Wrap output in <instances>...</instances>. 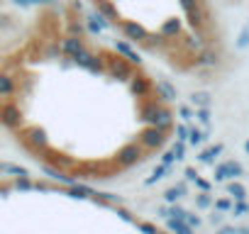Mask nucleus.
Masks as SVG:
<instances>
[{
    "mask_svg": "<svg viewBox=\"0 0 249 234\" xmlns=\"http://www.w3.org/2000/svg\"><path fill=\"white\" fill-rule=\"evenodd\" d=\"M237 47L239 49H244V47H249V25L242 30V34H239V39H237Z\"/></svg>",
    "mask_w": 249,
    "mask_h": 234,
    "instance_id": "34",
    "label": "nucleus"
},
{
    "mask_svg": "<svg viewBox=\"0 0 249 234\" xmlns=\"http://www.w3.org/2000/svg\"><path fill=\"white\" fill-rule=\"evenodd\" d=\"M27 139H30V144L32 147H39V149H44L47 147V132L44 130H39V127H32V130H27Z\"/></svg>",
    "mask_w": 249,
    "mask_h": 234,
    "instance_id": "12",
    "label": "nucleus"
},
{
    "mask_svg": "<svg viewBox=\"0 0 249 234\" xmlns=\"http://www.w3.org/2000/svg\"><path fill=\"white\" fill-rule=\"evenodd\" d=\"M73 61H76V64H78L81 68H86V71H90V73H100V71H103V61H100L98 56H93V54H88L86 49H83V51H81V54H78V56H76Z\"/></svg>",
    "mask_w": 249,
    "mask_h": 234,
    "instance_id": "7",
    "label": "nucleus"
},
{
    "mask_svg": "<svg viewBox=\"0 0 249 234\" xmlns=\"http://www.w3.org/2000/svg\"><path fill=\"white\" fill-rule=\"evenodd\" d=\"M66 195H71V198H93V195H98L93 188H88V185H81V183H73L71 185V190H66Z\"/></svg>",
    "mask_w": 249,
    "mask_h": 234,
    "instance_id": "15",
    "label": "nucleus"
},
{
    "mask_svg": "<svg viewBox=\"0 0 249 234\" xmlns=\"http://www.w3.org/2000/svg\"><path fill=\"white\" fill-rule=\"evenodd\" d=\"M244 151H247V154H249V139H247V142H244Z\"/></svg>",
    "mask_w": 249,
    "mask_h": 234,
    "instance_id": "45",
    "label": "nucleus"
},
{
    "mask_svg": "<svg viewBox=\"0 0 249 234\" xmlns=\"http://www.w3.org/2000/svg\"><path fill=\"white\" fill-rule=\"evenodd\" d=\"M183 195H186V185H183V183H178V185H174V188H169V190L164 193L166 202H176V200L183 198Z\"/></svg>",
    "mask_w": 249,
    "mask_h": 234,
    "instance_id": "22",
    "label": "nucleus"
},
{
    "mask_svg": "<svg viewBox=\"0 0 249 234\" xmlns=\"http://www.w3.org/2000/svg\"><path fill=\"white\" fill-rule=\"evenodd\" d=\"M217 234H234V229L232 227H222V229H217Z\"/></svg>",
    "mask_w": 249,
    "mask_h": 234,
    "instance_id": "44",
    "label": "nucleus"
},
{
    "mask_svg": "<svg viewBox=\"0 0 249 234\" xmlns=\"http://www.w3.org/2000/svg\"><path fill=\"white\" fill-rule=\"evenodd\" d=\"M117 215H120V217H122L124 222H135V217H132V215H130L127 210H124V207H117Z\"/></svg>",
    "mask_w": 249,
    "mask_h": 234,
    "instance_id": "40",
    "label": "nucleus"
},
{
    "mask_svg": "<svg viewBox=\"0 0 249 234\" xmlns=\"http://www.w3.org/2000/svg\"><path fill=\"white\" fill-rule=\"evenodd\" d=\"M196 117H198V120H200L203 125H208V122H210V107H198Z\"/></svg>",
    "mask_w": 249,
    "mask_h": 234,
    "instance_id": "32",
    "label": "nucleus"
},
{
    "mask_svg": "<svg viewBox=\"0 0 249 234\" xmlns=\"http://www.w3.org/2000/svg\"><path fill=\"white\" fill-rule=\"evenodd\" d=\"M154 90H157V95H159L161 100H176V98H178L176 85H174V83H169V81H157Z\"/></svg>",
    "mask_w": 249,
    "mask_h": 234,
    "instance_id": "10",
    "label": "nucleus"
},
{
    "mask_svg": "<svg viewBox=\"0 0 249 234\" xmlns=\"http://www.w3.org/2000/svg\"><path fill=\"white\" fill-rule=\"evenodd\" d=\"M217 154H222V144H215V147H210V149H205V151H200V156H198V161H200V164H213Z\"/></svg>",
    "mask_w": 249,
    "mask_h": 234,
    "instance_id": "17",
    "label": "nucleus"
},
{
    "mask_svg": "<svg viewBox=\"0 0 249 234\" xmlns=\"http://www.w3.org/2000/svg\"><path fill=\"white\" fill-rule=\"evenodd\" d=\"M0 173H3V164H0Z\"/></svg>",
    "mask_w": 249,
    "mask_h": 234,
    "instance_id": "47",
    "label": "nucleus"
},
{
    "mask_svg": "<svg viewBox=\"0 0 249 234\" xmlns=\"http://www.w3.org/2000/svg\"><path fill=\"white\" fill-rule=\"evenodd\" d=\"M188 130H191V127H186V125H178V127H176V139L186 142V139H188Z\"/></svg>",
    "mask_w": 249,
    "mask_h": 234,
    "instance_id": "36",
    "label": "nucleus"
},
{
    "mask_svg": "<svg viewBox=\"0 0 249 234\" xmlns=\"http://www.w3.org/2000/svg\"><path fill=\"white\" fill-rule=\"evenodd\" d=\"M154 127H159V130H164V132L171 127V112H169V110L159 107V115H157V120H154Z\"/></svg>",
    "mask_w": 249,
    "mask_h": 234,
    "instance_id": "16",
    "label": "nucleus"
},
{
    "mask_svg": "<svg viewBox=\"0 0 249 234\" xmlns=\"http://www.w3.org/2000/svg\"><path fill=\"white\" fill-rule=\"evenodd\" d=\"M169 168H171V166H164V164H159V166H157V168L152 171V176H149V178L144 181V185H154L157 181H161V178H164V176L169 173Z\"/></svg>",
    "mask_w": 249,
    "mask_h": 234,
    "instance_id": "21",
    "label": "nucleus"
},
{
    "mask_svg": "<svg viewBox=\"0 0 249 234\" xmlns=\"http://www.w3.org/2000/svg\"><path fill=\"white\" fill-rule=\"evenodd\" d=\"M122 32H124V39H130V42H147L149 39V32L142 25L132 22V20H124L122 22Z\"/></svg>",
    "mask_w": 249,
    "mask_h": 234,
    "instance_id": "5",
    "label": "nucleus"
},
{
    "mask_svg": "<svg viewBox=\"0 0 249 234\" xmlns=\"http://www.w3.org/2000/svg\"><path fill=\"white\" fill-rule=\"evenodd\" d=\"M217 64V56L213 51H203L198 59H196V66H215Z\"/></svg>",
    "mask_w": 249,
    "mask_h": 234,
    "instance_id": "25",
    "label": "nucleus"
},
{
    "mask_svg": "<svg viewBox=\"0 0 249 234\" xmlns=\"http://www.w3.org/2000/svg\"><path fill=\"white\" fill-rule=\"evenodd\" d=\"M140 159H142V147H140V144H124V147L117 151V164L124 166V168L140 164Z\"/></svg>",
    "mask_w": 249,
    "mask_h": 234,
    "instance_id": "3",
    "label": "nucleus"
},
{
    "mask_svg": "<svg viewBox=\"0 0 249 234\" xmlns=\"http://www.w3.org/2000/svg\"><path fill=\"white\" fill-rule=\"evenodd\" d=\"M107 73L117 81H130L132 78V68L127 59H110L107 61Z\"/></svg>",
    "mask_w": 249,
    "mask_h": 234,
    "instance_id": "4",
    "label": "nucleus"
},
{
    "mask_svg": "<svg viewBox=\"0 0 249 234\" xmlns=\"http://www.w3.org/2000/svg\"><path fill=\"white\" fill-rule=\"evenodd\" d=\"M3 171H8V173H13V176H30V171H27L25 166H15V164H5Z\"/></svg>",
    "mask_w": 249,
    "mask_h": 234,
    "instance_id": "28",
    "label": "nucleus"
},
{
    "mask_svg": "<svg viewBox=\"0 0 249 234\" xmlns=\"http://www.w3.org/2000/svg\"><path fill=\"white\" fill-rule=\"evenodd\" d=\"M157 115H159V105H157V102H149V105H144V110H142V120H144L147 125H154Z\"/></svg>",
    "mask_w": 249,
    "mask_h": 234,
    "instance_id": "19",
    "label": "nucleus"
},
{
    "mask_svg": "<svg viewBox=\"0 0 249 234\" xmlns=\"http://www.w3.org/2000/svg\"><path fill=\"white\" fill-rule=\"evenodd\" d=\"M183 222H186V224H191V227H198V224H200V217H196V215H191V212H186V217H183Z\"/></svg>",
    "mask_w": 249,
    "mask_h": 234,
    "instance_id": "38",
    "label": "nucleus"
},
{
    "mask_svg": "<svg viewBox=\"0 0 249 234\" xmlns=\"http://www.w3.org/2000/svg\"><path fill=\"white\" fill-rule=\"evenodd\" d=\"M152 88H154L152 81H149L147 76H142V73H137V76L130 78V90H132V95H137V98H144Z\"/></svg>",
    "mask_w": 249,
    "mask_h": 234,
    "instance_id": "8",
    "label": "nucleus"
},
{
    "mask_svg": "<svg viewBox=\"0 0 249 234\" xmlns=\"http://www.w3.org/2000/svg\"><path fill=\"white\" fill-rule=\"evenodd\" d=\"M15 93V81L8 73H0V95H13Z\"/></svg>",
    "mask_w": 249,
    "mask_h": 234,
    "instance_id": "20",
    "label": "nucleus"
},
{
    "mask_svg": "<svg viewBox=\"0 0 249 234\" xmlns=\"http://www.w3.org/2000/svg\"><path fill=\"white\" fill-rule=\"evenodd\" d=\"M191 100H193V105H198V107H210V93H205V90L193 93Z\"/></svg>",
    "mask_w": 249,
    "mask_h": 234,
    "instance_id": "24",
    "label": "nucleus"
},
{
    "mask_svg": "<svg viewBox=\"0 0 249 234\" xmlns=\"http://www.w3.org/2000/svg\"><path fill=\"white\" fill-rule=\"evenodd\" d=\"M164 142H166V132L154 125H149L140 134V147H144V149H159V147H164Z\"/></svg>",
    "mask_w": 249,
    "mask_h": 234,
    "instance_id": "1",
    "label": "nucleus"
},
{
    "mask_svg": "<svg viewBox=\"0 0 249 234\" xmlns=\"http://www.w3.org/2000/svg\"><path fill=\"white\" fill-rule=\"evenodd\" d=\"M196 205L200 207V210H208L210 205H213V198H210V190H203L198 198H196Z\"/></svg>",
    "mask_w": 249,
    "mask_h": 234,
    "instance_id": "26",
    "label": "nucleus"
},
{
    "mask_svg": "<svg viewBox=\"0 0 249 234\" xmlns=\"http://www.w3.org/2000/svg\"><path fill=\"white\" fill-rule=\"evenodd\" d=\"M181 34V20H166L161 25V37H178Z\"/></svg>",
    "mask_w": 249,
    "mask_h": 234,
    "instance_id": "14",
    "label": "nucleus"
},
{
    "mask_svg": "<svg viewBox=\"0 0 249 234\" xmlns=\"http://www.w3.org/2000/svg\"><path fill=\"white\" fill-rule=\"evenodd\" d=\"M171 151H174V154H176V161H181V159H183V156H186V147H183V142H181V139H178V142H176V144H174V149H171Z\"/></svg>",
    "mask_w": 249,
    "mask_h": 234,
    "instance_id": "35",
    "label": "nucleus"
},
{
    "mask_svg": "<svg viewBox=\"0 0 249 234\" xmlns=\"http://www.w3.org/2000/svg\"><path fill=\"white\" fill-rule=\"evenodd\" d=\"M166 227H169V232H174V234H193V227L186 224L183 219H176V217H169Z\"/></svg>",
    "mask_w": 249,
    "mask_h": 234,
    "instance_id": "13",
    "label": "nucleus"
},
{
    "mask_svg": "<svg viewBox=\"0 0 249 234\" xmlns=\"http://www.w3.org/2000/svg\"><path fill=\"white\" fill-rule=\"evenodd\" d=\"M203 139H205V134H203L200 130H196V127H191V130H188V142H191L193 147H198Z\"/></svg>",
    "mask_w": 249,
    "mask_h": 234,
    "instance_id": "27",
    "label": "nucleus"
},
{
    "mask_svg": "<svg viewBox=\"0 0 249 234\" xmlns=\"http://www.w3.org/2000/svg\"><path fill=\"white\" fill-rule=\"evenodd\" d=\"M181 117H183V120L188 122V120H191V117H193V112H191L188 107H181Z\"/></svg>",
    "mask_w": 249,
    "mask_h": 234,
    "instance_id": "42",
    "label": "nucleus"
},
{
    "mask_svg": "<svg viewBox=\"0 0 249 234\" xmlns=\"http://www.w3.org/2000/svg\"><path fill=\"white\" fill-rule=\"evenodd\" d=\"M137 229H140L142 234H161V232H159L152 222H137Z\"/></svg>",
    "mask_w": 249,
    "mask_h": 234,
    "instance_id": "30",
    "label": "nucleus"
},
{
    "mask_svg": "<svg viewBox=\"0 0 249 234\" xmlns=\"http://www.w3.org/2000/svg\"><path fill=\"white\" fill-rule=\"evenodd\" d=\"M215 210L217 212H227V210H232V202L227 198H220V200H215Z\"/></svg>",
    "mask_w": 249,
    "mask_h": 234,
    "instance_id": "33",
    "label": "nucleus"
},
{
    "mask_svg": "<svg viewBox=\"0 0 249 234\" xmlns=\"http://www.w3.org/2000/svg\"><path fill=\"white\" fill-rule=\"evenodd\" d=\"M232 210H234V215L239 217V215H244V212H249V205H247L244 200H237V205H234Z\"/></svg>",
    "mask_w": 249,
    "mask_h": 234,
    "instance_id": "37",
    "label": "nucleus"
},
{
    "mask_svg": "<svg viewBox=\"0 0 249 234\" xmlns=\"http://www.w3.org/2000/svg\"><path fill=\"white\" fill-rule=\"evenodd\" d=\"M0 125H5L8 130H18L22 125V110L13 102L0 107Z\"/></svg>",
    "mask_w": 249,
    "mask_h": 234,
    "instance_id": "2",
    "label": "nucleus"
},
{
    "mask_svg": "<svg viewBox=\"0 0 249 234\" xmlns=\"http://www.w3.org/2000/svg\"><path fill=\"white\" fill-rule=\"evenodd\" d=\"M227 195H232L234 200H244L247 198V188L242 183H227Z\"/></svg>",
    "mask_w": 249,
    "mask_h": 234,
    "instance_id": "23",
    "label": "nucleus"
},
{
    "mask_svg": "<svg viewBox=\"0 0 249 234\" xmlns=\"http://www.w3.org/2000/svg\"><path fill=\"white\" fill-rule=\"evenodd\" d=\"M186 178H188V181H196V178H198L196 168H186Z\"/></svg>",
    "mask_w": 249,
    "mask_h": 234,
    "instance_id": "43",
    "label": "nucleus"
},
{
    "mask_svg": "<svg viewBox=\"0 0 249 234\" xmlns=\"http://www.w3.org/2000/svg\"><path fill=\"white\" fill-rule=\"evenodd\" d=\"M15 188H18V190H32L35 185H32V181H30L27 176H18V181H15Z\"/></svg>",
    "mask_w": 249,
    "mask_h": 234,
    "instance_id": "29",
    "label": "nucleus"
},
{
    "mask_svg": "<svg viewBox=\"0 0 249 234\" xmlns=\"http://www.w3.org/2000/svg\"><path fill=\"white\" fill-rule=\"evenodd\" d=\"M174 161H176V154H174V151H166V154L161 156V164H164V166H171Z\"/></svg>",
    "mask_w": 249,
    "mask_h": 234,
    "instance_id": "39",
    "label": "nucleus"
},
{
    "mask_svg": "<svg viewBox=\"0 0 249 234\" xmlns=\"http://www.w3.org/2000/svg\"><path fill=\"white\" fill-rule=\"evenodd\" d=\"M239 234H249V227H244V229H239Z\"/></svg>",
    "mask_w": 249,
    "mask_h": 234,
    "instance_id": "46",
    "label": "nucleus"
},
{
    "mask_svg": "<svg viewBox=\"0 0 249 234\" xmlns=\"http://www.w3.org/2000/svg\"><path fill=\"white\" fill-rule=\"evenodd\" d=\"M98 10L107 17V22H112V20H117V8L112 5V3H107V0H98Z\"/></svg>",
    "mask_w": 249,
    "mask_h": 234,
    "instance_id": "18",
    "label": "nucleus"
},
{
    "mask_svg": "<svg viewBox=\"0 0 249 234\" xmlns=\"http://www.w3.org/2000/svg\"><path fill=\"white\" fill-rule=\"evenodd\" d=\"M166 217L183 219V217H186V210H183V207H178V205H174V207H169V210H166Z\"/></svg>",
    "mask_w": 249,
    "mask_h": 234,
    "instance_id": "31",
    "label": "nucleus"
},
{
    "mask_svg": "<svg viewBox=\"0 0 249 234\" xmlns=\"http://www.w3.org/2000/svg\"><path fill=\"white\" fill-rule=\"evenodd\" d=\"M242 173H244V168L237 161H225L215 168V181H230V178H237Z\"/></svg>",
    "mask_w": 249,
    "mask_h": 234,
    "instance_id": "6",
    "label": "nucleus"
},
{
    "mask_svg": "<svg viewBox=\"0 0 249 234\" xmlns=\"http://www.w3.org/2000/svg\"><path fill=\"white\" fill-rule=\"evenodd\" d=\"M61 51L69 54L71 59H76V56L83 51V42H81L78 37H66V39L61 42Z\"/></svg>",
    "mask_w": 249,
    "mask_h": 234,
    "instance_id": "11",
    "label": "nucleus"
},
{
    "mask_svg": "<svg viewBox=\"0 0 249 234\" xmlns=\"http://www.w3.org/2000/svg\"><path fill=\"white\" fill-rule=\"evenodd\" d=\"M196 185H198V188H200V190H210V183H208V181H205V178H200V176H198V178H196Z\"/></svg>",
    "mask_w": 249,
    "mask_h": 234,
    "instance_id": "41",
    "label": "nucleus"
},
{
    "mask_svg": "<svg viewBox=\"0 0 249 234\" xmlns=\"http://www.w3.org/2000/svg\"><path fill=\"white\" fill-rule=\"evenodd\" d=\"M115 51H117V54H122L124 59H127L130 64H135V66H140V64H142V56H140V54L127 44V42H115Z\"/></svg>",
    "mask_w": 249,
    "mask_h": 234,
    "instance_id": "9",
    "label": "nucleus"
}]
</instances>
